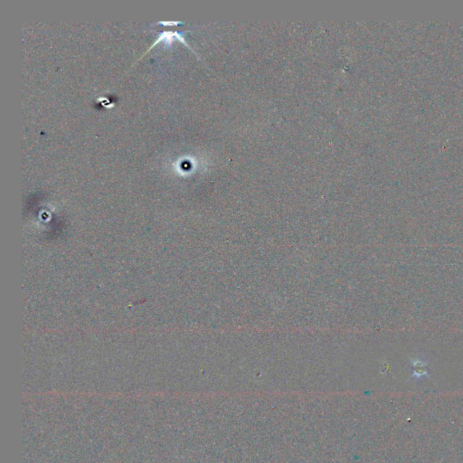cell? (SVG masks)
Wrapping results in <instances>:
<instances>
[{
  "mask_svg": "<svg viewBox=\"0 0 463 463\" xmlns=\"http://www.w3.org/2000/svg\"><path fill=\"white\" fill-rule=\"evenodd\" d=\"M410 361L411 363H412V367H413L412 377L419 378V377H423V376L429 377L428 370H427V368H428V362L427 361H423L421 359L412 358H410Z\"/></svg>",
  "mask_w": 463,
  "mask_h": 463,
  "instance_id": "6da1fadb",
  "label": "cell"
}]
</instances>
